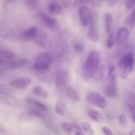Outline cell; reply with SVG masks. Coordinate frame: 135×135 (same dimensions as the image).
<instances>
[{"label": "cell", "mask_w": 135, "mask_h": 135, "mask_svg": "<svg viewBox=\"0 0 135 135\" xmlns=\"http://www.w3.org/2000/svg\"><path fill=\"white\" fill-rule=\"evenodd\" d=\"M1 98L5 103L11 105V106L17 107L19 105V102L16 98H15L10 92L7 90H3L1 88Z\"/></svg>", "instance_id": "cell-12"}, {"label": "cell", "mask_w": 135, "mask_h": 135, "mask_svg": "<svg viewBox=\"0 0 135 135\" xmlns=\"http://www.w3.org/2000/svg\"><path fill=\"white\" fill-rule=\"evenodd\" d=\"M26 60L23 59H16L8 61H0V69L1 72L3 71H7L10 69H19L24 66L26 63Z\"/></svg>", "instance_id": "cell-8"}, {"label": "cell", "mask_w": 135, "mask_h": 135, "mask_svg": "<svg viewBox=\"0 0 135 135\" xmlns=\"http://www.w3.org/2000/svg\"><path fill=\"white\" fill-rule=\"evenodd\" d=\"M26 3L28 7L32 9H36L38 7L39 4V0H26Z\"/></svg>", "instance_id": "cell-33"}, {"label": "cell", "mask_w": 135, "mask_h": 135, "mask_svg": "<svg viewBox=\"0 0 135 135\" xmlns=\"http://www.w3.org/2000/svg\"><path fill=\"white\" fill-rule=\"evenodd\" d=\"M105 0H90V3L94 7H100L104 4Z\"/></svg>", "instance_id": "cell-31"}, {"label": "cell", "mask_w": 135, "mask_h": 135, "mask_svg": "<svg viewBox=\"0 0 135 135\" xmlns=\"http://www.w3.org/2000/svg\"><path fill=\"white\" fill-rule=\"evenodd\" d=\"M73 49L75 52L78 54H82L84 50V47L80 42H76L73 45Z\"/></svg>", "instance_id": "cell-30"}, {"label": "cell", "mask_w": 135, "mask_h": 135, "mask_svg": "<svg viewBox=\"0 0 135 135\" xmlns=\"http://www.w3.org/2000/svg\"><path fill=\"white\" fill-rule=\"evenodd\" d=\"M38 33V29L36 26H31L28 28L24 30L21 33V36L22 40L29 42V41L34 40Z\"/></svg>", "instance_id": "cell-14"}, {"label": "cell", "mask_w": 135, "mask_h": 135, "mask_svg": "<svg viewBox=\"0 0 135 135\" xmlns=\"http://www.w3.org/2000/svg\"><path fill=\"white\" fill-rule=\"evenodd\" d=\"M69 80V73L65 69H59L55 75V84L58 90H63Z\"/></svg>", "instance_id": "cell-7"}, {"label": "cell", "mask_w": 135, "mask_h": 135, "mask_svg": "<svg viewBox=\"0 0 135 135\" xmlns=\"http://www.w3.org/2000/svg\"><path fill=\"white\" fill-rule=\"evenodd\" d=\"M125 7L127 10L135 7V0H125Z\"/></svg>", "instance_id": "cell-32"}, {"label": "cell", "mask_w": 135, "mask_h": 135, "mask_svg": "<svg viewBox=\"0 0 135 135\" xmlns=\"http://www.w3.org/2000/svg\"><path fill=\"white\" fill-rule=\"evenodd\" d=\"M104 21H105V32L107 34H109L113 31V17L112 15L109 13H106L104 17Z\"/></svg>", "instance_id": "cell-20"}, {"label": "cell", "mask_w": 135, "mask_h": 135, "mask_svg": "<svg viewBox=\"0 0 135 135\" xmlns=\"http://www.w3.org/2000/svg\"><path fill=\"white\" fill-rule=\"evenodd\" d=\"M133 121L135 123V114L133 115Z\"/></svg>", "instance_id": "cell-39"}, {"label": "cell", "mask_w": 135, "mask_h": 135, "mask_svg": "<svg viewBox=\"0 0 135 135\" xmlns=\"http://www.w3.org/2000/svg\"><path fill=\"white\" fill-rule=\"evenodd\" d=\"M67 111V106L64 102L59 100L55 105V112L57 115L60 116H64Z\"/></svg>", "instance_id": "cell-23"}, {"label": "cell", "mask_w": 135, "mask_h": 135, "mask_svg": "<svg viewBox=\"0 0 135 135\" xmlns=\"http://www.w3.org/2000/svg\"><path fill=\"white\" fill-rule=\"evenodd\" d=\"M25 100H26V102L28 108L38 109L41 112H44V113H47V111H48L46 105L39 100H37L36 99L32 98L29 97V96L26 97Z\"/></svg>", "instance_id": "cell-13"}, {"label": "cell", "mask_w": 135, "mask_h": 135, "mask_svg": "<svg viewBox=\"0 0 135 135\" xmlns=\"http://www.w3.org/2000/svg\"><path fill=\"white\" fill-rule=\"evenodd\" d=\"M129 135H135V130H133L130 132Z\"/></svg>", "instance_id": "cell-38"}, {"label": "cell", "mask_w": 135, "mask_h": 135, "mask_svg": "<svg viewBox=\"0 0 135 135\" xmlns=\"http://www.w3.org/2000/svg\"><path fill=\"white\" fill-rule=\"evenodd\" d=\"M102 132L105 135H114L113 131L109 127H103Z\"/></svg>", "instance_id": "cell-35"}, {"label": "cell", "mask_w": 135, "mask_h": 135, "mask_svg": "<svg viewBox=\"0 0 135 135\" xmlns=\"http://www.w3.org/2000/svg\"><path fill=\"white\" fill-rule=\"evenodd\" d=\"M105 94L109 98H117L118 96V89L117 86L109 84L105 91Z\"/></svg>", "instance_id": "cell-24"}, {"label": "cell", "mask_w": 135, "mask_h": 135, "mask_svg": "<svg viewBox=\"0 0 135 135\" xmlns=\"http://www.w3.org/2000/svg\"><path fill=\"white\" fill-rule=\"evenodd\" d=\"M75 126V128H74V131L75 133V135H84L83 133V131H82L81 129H80L79 127H78L77 125H74Z\"/></svg>", "instance_id": "cell-36"}, {"label": "cell", "mask_w": 135, "mask_h": 135, "mask_svg": "<svg viewBox=\"0 0 135 135\" xmlns=\"http://www.w3.org/2000/svg\"><path fill=\"white\" fill-rule=\"evenodd\" d=\"M97 22V15L94 12L92 21H91L90 24L89 25L90 27L88 28V32H87V35H88L89 39L94 42H98L99 40H100V35H99L98 29Z\"/></svg>", "instance_id": "cell-9"}, {"label": "cell", "mask_w": 135, "mask_h": 135, "mask_svg": "<svg viewBox=\"0 0 135 135\" xmlns=\"http://www.w3.org/2000/svg\"><path fill=\"white\" fill-rule=\"evenodd\" d=\"M37 17L41 23L50 30H55L59 28V22L57 19L51 16L47 15L43 12H38Z\"/></svg>", "instance_id": "cell-5"}, {"label": "cell", "mask_w": 135, "mask_h": 135, "mask_svg": "<svg viewBox=\"0 0 135 135\" xmlns=\"http://www.w3.org/2000/svg\"><path fill=\"white\" fill-rule=\"evenodd\" d=\"M94 13V11L91 10L86 5L79 7L78 15H79V21H80L82 26L86 27V26L90 25Z\"/></svg>", "instance_id": "cell-6"}, {"label": "cell", "mask_w": 135, "mask_h": 135, "mask_svg": "<svg viewBox=\"0 0 135 135\" xmlns=\"http://www.w3.org/2000/svg\"><path fill=\"white\" fill-rule=\"evenodd\" d=\"M47 11L50 14L54 15H59L63 12V7L57 2H52L48 5Z\"/></svg>", "instance_id": "cell-17"}, {"label": "cell", "mask_w": 135, "mask_h": 135, "mask_svg": "<svg viewBox=\"0 0 135 135\" xmlns=\"http://www.w3.org/2000/svg\"><path fill=\"white\" fill-rule=\"evenodd\" d=\"M134 108H135V100H134Z\"/></svg>", "instance_id": "cell-41"}, {"label": "cell", "mask_w": 135, "mask_h": 135, "mask_svg": "<svg viewBox=\"0 0 135 135\" xmlns=\"http://www.w3.org/2000/svg\"><path fill=\"white\" fill-rule=\"evenodd\" d=\"M17 58V55L8 49L2 48L0 50V61L12 60Z\"/></svg>", "instance_id": "cell-15"}, {"label": "cell", "mask_w": 135, "mask_h": 135, "mask_svg": "<svg viewBox=\"0 0 135 135\" xmlns=\"http://www.w3.org/2000/svg\"><path fill=\"white\" fill-rule=\"evenodd\" d=\"M129 36H130V31L129 29L125 27L119 28L116 34V44L119 46L125 45L129 40Z\"/></svg>", "instance_id": "cell-11"}, {"label": "cell", "mask_w": 135, "mask_h": 135, "mask_svg": "<svg viewBox=\"0 0 135 135\" xmlns=\"http://www.w3.org/2000/svg\"><path fill=\"white\" fill-rule=\"evenodd\" d=\"M52 63V56L48 52H42L37 55L33 63V69L38 73H44L50 69Z\"/></svg>", "instance_id": "cell-3"}, {"label": "cell", "mask_w": 135, "mask_h": 135, "mask_svg": "<svg viewBox=\"0 0 135 135\" xmlns=\"http://www.w3.org/2000/svg\"><path fill=\"white\" fill-rule=\"evenodd\" d=\"M82 129L86 134L88 135H94V134L93 128L92 127L90 124L88 122H84L82 124Z\"/></svg>", "instance_id": "cell-27"}, {"label": "cell", "mask_w": 135, "mask_h": 135, "mask_svg": "<svg viewBox=\"0 0 135 135\" xmlns=\"http://www.w3.org/2000/svg\"><path fill=\"white\" fill-rule=\"evenodd\" d=\"M34 41L38 46L42 47H46L47 45H49V42H50L47 35L44 32H40L39 31L34 39Z\"/></svg>", "instance_id": "cell-16"}, {"label": "cell", "mask_w": 135, "mask_h": 135, "mask_svg": "<svg viewBox=\"0 0 135 135\" xmlns=\"http://www.w3.org/2000/svg\"><path fill=\"white\" fill-rule=\"evenodd\" d=\"M31 79L28 77H18L9 82L12 87L18 90H25L31 84Z\"/></svg>", "instance_id": "cell-10"}, {"label": "cell", "mask_w": 135, "mask_h": 135, "mask_svg": "<svg viewBox=\"0 0 135 135\" xmlns=\"http://www.w3.org/2000/svg\"><path fill=\"white\" fill-rule=\"evenodd\" d=\"M88 3H90V0H75V5L79 7Z\"/></svg>", "instance_id": "cell-34"}, {"label": "cell", "mask_w": 135, "mask_h": 135, "mask_svg": "<svg viewBox=\"0 0 135 135\" xmlns=\"http://www.w3.org/2000/svg\"><path fill=\"white\" fill-rule=\"evenodd\" d=\"M7 1H8V2H11L12 1H13V0H6Z\"/></svg>", "instance_id": "cell-40"}, {"label": "cell", "mask_w": 135, "mask_h": 135, "mask_svg": "<svg viewBox=\"0 0 135 135\" xmlns=\"http://www.w3.org/2000/svg\"><path fill=\"white\" fill-rule=\"evenodd\" d=\"M88 116L90 117V119H91L92 120H93L96 123H102L104 122V118L102 116V115L99 112H98L97 110H95V109H90L88 112Z\"/></svg>", "instance_id": "cell-22"}, {"label": "cell", "mask_w": 135, "mask_h": 135, "mask_svg": "<svg viewBox=\"0 0 135 135\" xmlns=\"http://www.w3.org/2000/svg\"><path fill=\"white\" fill-rule=\"evenodd\" d=\"M108 79L109 80V84L117 86V73H116V69L114 66H111L108 69Z\"/></svg>", "instance_id": "cell-19"}, {"label": "cell", "mask_w": 135, "mask_h": 135, "mask_svg": "<svg viewBox=\"0 0 135 135\" xmlns=\"http://www.w3.org/2000/svg\"><path fill=\"white\" fill-rule=\"evenodd\" d=\"M65 94L67 97L74 102H79L80 101V96L76 90L71 86L67 87L65 90Z\"/></svg>", "instance_id": "cell-18"}, {"label": "cell", "mask_w": 135, "mask_h": 135, "mask_svg": "<svg viewBox=\"0 0 135 135\" xmlns=\"http://www.w3.org/2000/svg\"><path fill=\"white\" fill-rule=\"evenodd\" d=\"M86 100L90 104L102 109H105L108 106V101L104 96L97 92H91L86 96Z\"/></svg>", "instance_id": "cell-4"}, {"label": "cell", "mask_w": 135, "mask_h": 135, "mask_svg": "<svg viewBox=\"0 0 135 135\" xmlns=\"http://www.w3.org/2000/svg\"><path fill=\"white\" fill-rule=\"evenodd\" d=\"M115 42L116 40L115 38V35L113 34V32L112 31V32L108 34V36L106 41V47L108 49L112 48L114 46Z\"/></svg>", "instance_id": "cell-26"}, {"label": "cell", "mask_w": 135, "mask_h": 135, "mask_svg": "<svg viewBox=\"0 0 135 135\" xmlns=\"http://www.w3.org/2000/svg\"><path fill=\"white\" fill-rule=\"evenodd\" d=\"M100 64V55L96 50H92L87 55L83 69L82 77L85 81L92 79L97 73Z\"/></svg>", "instance_id": "cell-1"}, {"label": "cell", "mask_w": 135, "mask_h": 135, "mask_svg": "<svg viewBox=\"0 0 135 135\" xmlns=\"http://www.w3.org/2000/svg\"><path fill=\"white\" fill-rule=\"evenodd\" d=\"M118 69L119 76L126 79L133 73L135 65V54L132 51L124 54L118 62Z\"/></svg>", "instance_id": "cell-2"}, {"label": "cell", "mask_w": 135, "mask_h": 135, "mask_svg": "<svg viewBox=\"0 0 135 135\" xmlns=\"http://www.w3.org/2000/svg\"><path fill=\"white\" fill-rule=\"evenodd\" d=\"M32 93L38 97L43 99H46L49 97V92L44 87L41 86H36L32 90Z\"/></svg>", "instance_id": "cell-21"}, {"label": "cell", "mask_w": 135, "mask_h": 135, "mask_svg": "<svg viewBox=\"0 0 135 135\" xmlns=\"http://www.w3.org/2000/svg\"><path fill=\"white\" fill-rule=\"evenodd\" d=\"M129 25L132 29H134L135 28V8L129 17Z\"/></svg>", "instance_id": "cell-29"}, {"label": "cell", "mask_w": 135, "mask_h": 135, "mask_svg": "<svg viewBox=\"0 0 135 135\" xmlns=\"http://www.w3.org/2000/svg\"><path fill=\"white\" fill-rule=\"evenodd\" d=\"M61 128L66 135H71L73 131H74L75 126L73 124L71 123L65 122L61 125Z\"/></svg>", "instance_id": "cell-25"}, {"label": "cell", "mask_w": 135, "mask_h": 135, "mask_svg": "<svg viewBox=\"0 0 135 135\" xmlns=\"http://www.w3.org/2000/svg\"><path fill=\"white\" fill-rule=\"evenodd\" d=\"M119 121L120 124H121V126L123 128L126 129L129 126V121H128L126 115L123 113H121L119 115Z\"/></svg>", "instance_id": "cell-28"}, {"label": "cell", "mask_w": 135, "mask_h": 135, "mask_svg": "<svg viewBox=\"0 0 135 135\" xmlns=\"http://www.w3.org/2000/svg\"><path fill=\"white\" fill-rule=\"evenodd\" d=\"M107 1H108V3L109 6H113L118 0H107Z\"/></svg>", "instance_id": "cell-37"}]
</instances>
